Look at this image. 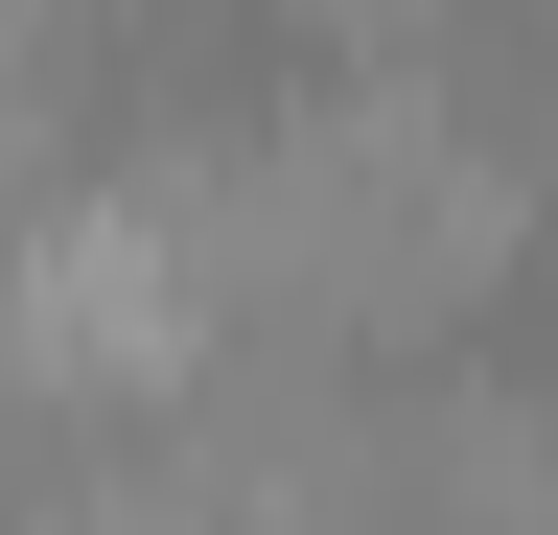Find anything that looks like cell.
<instances>
[{
	"label": "cell",
	"mask_w": 558,
	"mask_h": 535,
	"mask_svg": "<svg viewBox=\"0 0 558 535\" xmlns=\"http://www.w3.org/2000/svg\"><path fill=\"white\" fill-rule=\"evenodd\" d=\"M47 141H70V24L0 0V210H47Z\"/></svg>",
	"instance_id": "cell-2"
},
{
	"label": "cell",
	"mask_w": 558,
	"mask_h": 535,
	"mask_svg": "<svg viewBox=\"0 0 558 535\" xmlns=\"http://www.w3.org/2000/svg\"><path fill=\"white\" fill-rule=\"evenodd\" d=\"M373 512L396 535H558V396L535 373H396L373 396Z\"/></svg>",
	"instance_id": "cell-1"
}]
</instances>
